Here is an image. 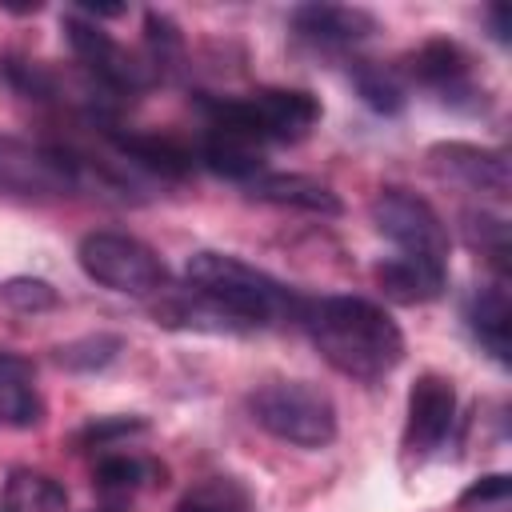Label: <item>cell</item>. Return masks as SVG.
Segmentation results:
<instances>
[{"instance_id": "6da1fadb", "label": "cell", "mask_w": 512, "mask_h": 512, "mask_svg": "<svg viewBox=\"0 0 512 512\" xmlns=\"http://www.w3.org/2000/svg\"><path fill=\"white\" fill-rule=\"evenodd\" d=\"M296 320L308 328L320 356L352 380H380L404 360L400 324L364 296L304 300Z\"/></svg>"}, {"instance_id": "7a4b0ae2", "label": "cell", "mask_w": 512, "mask_h": 512, "mask_svg": "<svg viewBox=\"0 0 512 512\" xmlns=\"http://www.w3.org/2000/svg\"><path fill=\"white\" fill-rule=\"evenodd\" d=\"M188 288L208 300L216 312H224L232 324L264 328L284 316H300V296L288 292L280 280L260 272L256 264H244L228 252H192L184 264Z\"/></svg>"}, {"instance_id": "3957f363", "label": "cell", "mask_w": 512, "mask_h": 512, "mask_svg": "<svg viewBox=\"0 0 512 512\" xmlns=\"http://www.w3.org/2000/svg\"><path fill=\"white\" fill-rule=\"evenodd\" d=\"M208 128L244 136L252 144L300 140L320 120V100L304 88H264L244 100H204Z\"/></svg>"}, {"instance_id": "277c9868", "label": "cell", "mask_w": 512, "mask_h": 512, "mask_svg": "<svg viewBox=\"0 0 512 512\" xmlns=\"http://www.w3.org/2000/svg\"><path fill=\"white\" fill-rule=\"evenodd\" d=\"M252 420L284 444L324 448L336 440V404L328 392L304 380H272L248 396Z\"/></svg>"}, {"instance_id": "5b68a950", "label": "cell", "mask_w": 512, "mask_h": 512, "mask_svg": "<svg viewBox=\"0 0 512 512\" xmlns=\"http://www.w3.org/2000/svg\"><path fill=\"white\" fill-rule=\"evenodd\" d=\"M76 260L96 284L124 296H152L168 284L164 260L128 232H88L76 248Z\"/></svg>"}, {"instance_id": "8992f818", "label": "cell", "mask_w": 512, "mask_h": 512, "mask_svg": "<svg viewBox=\"0 0 512 512\" xmlns=\"http://www.w3.org/2000/svg\"><path fill=\"white\" fill-rule=\"evenodd\" d=\"M372 224L408 256H424L436 264H448V228L440 220V212L404 192V188H384L372 200Z\"/></svg>"}, {"instance_id": "52a82bcc", "label": "cell", "mask_w": 512, "mask_h": 512, "mask_svg": "<svg viewBox=\"0 0 512 512\" xmlns=\"http://www.w3.org/2000/svg\"><path fill=\"white\" fill-rule=\"evenodd\" d=\"M80 184V164L60 148H40L16 136H0V192L56 196Z\"/></svg>"}, {"instance_id": "ba28073f", "label": "cell", "mask_w": 512, "mask_h": 512, "mask_svg": "<svg viewBox=\"0 0 512 512\" xmlns=\"http://www.w3.org/2000/svg\"><path fill=\"white\" fill-rule=\"evenodd\" d=\"M64 32H68V44L76 52V60L108 88V92H136L144 84V68L88 16L72 12L64 16Z\"/></svg>"}, {"instance_id": "9c48e42d", "label": "cell", "mask_w": 512, "mask_h": 512, "mask_svg": "<svg viewBox=\"0 0 512 512\" xmlns=\"http://www.w3.org/2000/svg\"><path fill=\"white\" fill-rule=\"evenodd\" d=\"M452 420H456V388H452V380H444L436 372L416 376V384L408 392V428H404L408 448L412 452L440 448L444 436L452 432Z\"/></svg>"}, {"instance_id": "30bf717a", "label": "cell", "mask_w": 512, "mask_h": 512, "mask_svg": "<svg viewBox=\"0 0 512 512\" xmlns=\"http://www.w3.org/2000/svg\"><path fill=\"white\" fill-rule=\"evenodd\" d=\"M432 168L440 176H452L460 184H468L472 192H488L496 200L508 196V156L500 148H480V144H464V140H444L428 152Z\"/></svg>"}, {"instance_id": "8fae6325", "label": "cell", "mask_w": 512, "mask_h": 512, "mask_svg": "<svg viewBox=\"0 0 512 512\" xmlns=\"http://www.w3.org/2000/svg\"><path fill=\"white\" fill-rule=\"evenodd\" d=\"M292 28L312 44L340 48V44H356L372 36L376 16L364 8H348V4H300L292 8Z\"/></svg>"}, {"instance_id": "7c38bea8", "label": "cell", "mask_w": 512, "mask_h": 512, "mask_svg": "<svg viewBox=\"0 0 512 512\" xmlns=\"http://www.w3.org/2000/svg\"><path fill=\"white\" fill-rule=\"evenodd\" d=\"M376 284L388 300H400V304H428L444 292L448 284V264H436V260H424V256H408V252H396L388 260L376 264Z\"/></svg>"}, {"instance_id": "4fadbf2b", "label": "cell", "mask_w": 512, "mask_h": 512, "mask_svg": "<svg viewBox=\"0 0 512 512\" xmlns=\"http://www.w3.org/2000/svg\"><path fill=\"white\" fill-rule=\"evenodd\" d=\"M248 196L268 200V204H284V208H300L312 216H340L344 212L340 196L328 184L300 176V172H260L256 180H248Z\"/></svg>"}, {"instance_id": "5bb4252c", "label": "cell", "mask_w": 512, "mask_h": 512, "mask_svg": "<svg viewBox=\"0 0 512 512\" xmlns=\"http://www.w3.org/2000/svg\"><path fill=\"white\" fill-rule=\"evenodd\" d=\"M412 72L420 84L436 88L444 100H460V96H472V60L460 44L452 40H428L416 56H412Z\"/></svg>"}, {"instance_id": "9a60e30c", "label": "cell", "mask_w": 512, "mask_h": 512, "mask_svg": "<svg viewBox=\"0 0 512 512\" xmlns=\"http://www.w3.org/2000/svg\"><path fill=\"white\" fill-rule=\"evenodd\" d=\"M112 144H116V152L128 156L132 164H140V168H148V172H156V176H168V180H180V176H188V168H192V156H188L176 140H168V136L116 132V128H112Z\"/></svg>"}, {"instance_id": "2e32d148", "label": "cell", "mask_w": 512, "mask_h": 512, "mask_svg": "<svg viewBox=\"0 0 512 512\" xmlns=\"http://www.w3.org/2000/svg\"><path fill=\"white\" fill-rule=\"evenodd\" d=\"M200 156L216 176H228V180H240V184H248L264 172L260 144H252L244 136H232V132H220V128H208Z\"/></svg>"}, {"instance_id": "e0dca14e", "label": "cell", "mask_w": 512, "mask_h": 512, "mask_svg": "<svg viewBox=\"0 0 512 512\" xmlns=\"http://www.w3.org/2000/svg\"><path fill=\"white\" fill-rule=\"evenodd\" d=\"M508 324H512L508 292L500 284L480 288L472 296V304H468V328L492 352V360H500V364H508Z\"/></svg>"}, {"instance_id": "ac0fdd59", "label": "cell", "mask_w": 512, "mask_h": 512, "mask_svg": "<svg viewBox=\"0 0 512 512\" xmlns=\"http://www.w3.org/2000/svg\"><path fill=\"white\" fill-rule=\"evenodd\" d=\"M244 508H248V496L232 476H212L176 504V512H244Z\"/></svg>"}, {"instance_id": "d6986e66", "label": "cell", "mask_w": 512, "mask_h": 512, "mask_svg": "<svg viewBox=\"0 0 512 512\" xmlns=\"http://www.w3.org/2000/svg\"><path fill=\"white\" fill-rule=\"evenodd\" d=\"M120 348H124L120 336H112V332H96V336H80V340L56 348V360H60L64 368H72V372H96V368L112 364Z\"/></svg>"}, {"instance_id": "ffe728a7", "label": "cell", "mask_w": 512, "mask_h": 512, "mask_svg": "<svg viewBox=\"0 0 512 512\" xmlns=\"http://www.w3.org/2000/svg\"><path fill=\"white\" fill-rule=\"evenodd\" d=\"M40 420H44V400L36 396L32 380H4L0 384V424L36 428Z\"/></svg>"}, {"instance_id": "44dd1931", "label": "cell", "mask_w": 512, "mask_h": 512, "mask_svg": "<svg viewBox=\"0 0 512 512\" xmlns=\"http://www.w3.org/2000/svg\"><path fill=\"white\" fill-rule=\"evenodd\" d=\"M464 220H468V240L480 252H488V260L504 272L508 268V224L500 216H488V212H468Z\"/></svg>"}, {"instance_id": "7402d4cb", "label": "cell", "mask_w": 512, "mask_h": 512, "mask_svg": "<svg viewBox=\"0 0 512 512\" xmlns=\"http://www.w3.org/2000/svg\"><path fill=\"white\" fill-rule=\"evenodd\" d=\"M352 80H356V92L364 96L368 108L388 112V116L404 108V96H400V88L392 84V76H388L384 68H368V64H360V68L352 72Z\"/></svg>"}, {"instance_id": "603a6c76", "label": "cell", "mask_w": 512, "mask_h": 512, "mask_svg": "<svg viewBox=\"0 0 512 512\" xmlns=\"http://www.w3.org/2000/svg\"><path fill=\"white\" fill-rule=\"evenodd\" d=\"M4 300L20 312H48V308H56V288L36 276H16L4 284Z\"/></svg>"}, {"instance_id": "cb8c5ba5", "label": "cell", "mask_w": 512, "mask_h": 512, "mask_svg": "<svg viewBox=\"0 0 512 512\" xmlns=\"http://www.w3.org/2000/svg\"><path fill=\"white\" fill-rule=\"evenodd\" d=\"M144 476H148V464H140L136 456H104V460L96 464V484H100L104 492H128V488H136Z\"/></svg>"}, {"instance_id": "d4e9b609", "label": "cell", "mask_w": 512, "mask_h": 512, "mask_svg": "<svg viewBox=\"0 0 512 512\" xmlns=\"http://www.w3.org/2000/svg\"><path fill=\"white\" fill-rule=\"evenodd\" d=\"M144 28H148V44H152V60H156V64H168V60L176 56V48H180V36H176V24H172L168 16H160V12H148V20H144Z\"/></svg>"}, {"instance_id": "484cf974", "label": "cell", "mask_w": 512, "mask_h": 512, "mask_svg": "<svg viewBox=\"0 0 512 512\" xmlns=\"http://www.w3.org/2000/svg\"><path fill=\"white\" fill-rule=\"evenodd\" d=\"M508 500V476L504 472H492V476H484V480H476L464 496H460V508H484V504H504Z\"/></svg>"}, {"instance_id": "4316f807", "label": "cell", "mask_w": 512, "mask_h": 512, "mask_svg": "<svg viewBox=\"0 0 512 512\" xmlns=\"http://www.w3.org/2000/svg\"><path fill=\"white\" fill-rule=\"evenodd\" d=\"M136 428H144L140 420H128V416H120V420H96V424H88L76 440L80 444H108V440H116V436H128V432H136Z\"/></svg>"}, {"instance_id": "83f0119b", "label": "cell", "mask_w": 512, "mask_h": 512, "mask_svg": "<svg viewBox=\"0 0 512 512\" xmlns=\"http://www.w3.org/2000/svg\"><path fill=\"white\" fill-rule=\"evenodd\" d=\"M4 380H32V364L16 352H0V384Z\"/></svg>"}, {"instance_id": "f1b7e54d", "label": "cell", "mask_w": 512, "mask_h": 512, "mask_svg": "<svg viewBox=\"0 0 512 512\" xmlns=\"http://www.w3.org/2000/svg\"><path fill=\"white\" fill-rule=\"evenodd\" d=\"M488 20H492V36L500 40V44H508V8H488Z\"/></svg>"}, {"instance_id": "f546056e", "label": "cell", "mask_w": 512, "mask_h": 512, "mask_svg": "<svg viewBox=\"0 0 512 512\" xmlns=\"http://www.w3.org/2000/svg\"><path fill=\"white\" fill-rule=\"evenodd\" d=\"M0 512H8V508H0Z\"/></svg>"}]
</instances>
